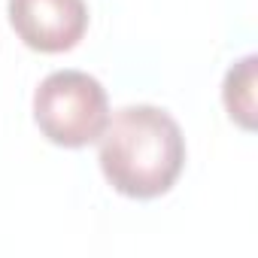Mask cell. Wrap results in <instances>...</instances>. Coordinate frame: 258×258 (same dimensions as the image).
Instances as JSON below:
<instances>
[{"mask_svg": "<svg viewBox=\"0 0 258 258\" xmlns=\"http://www.w3.org/2000/svg\"><path fill=\"white\" fill-rule=\"evenodd\" d=\"M7 13L19 40L46 55L70 52L88 31L85 0H10Z\"/></svg>", "mask_w": 258, "mask_h": 258, "instance_id": "cell-3", "label": "cell"}, {"mask_svg": "<svg viewBox=\"0 0 258 258\" xmlns=\"http://www.w3.org/2000/svg\"><path fill=\"white\" fill-rule=\"evenodd\" d=\"M97 161L118 195L134 201L161 198L176 185L185 167L182 127L161 106H121L97 137Z\"/></svg>", "mask_w": 258, "mask_h": 258, "instance_id": "cell-1", "label": "cell"}, {"mask_svg": "<svg viewBox=\"0 0 258 258\" xmlns=\"http://www.w3.org/2000/svg\"><path fill=\"white\" fill-rule=\"evenodd\" d=\"M34 121L55 146L82 149L97 143L109 121L106 88L85 70H55L34 91Z\"/></svg>", "mask_w": 258, "mask_h": 258, "instance_id": "cell-2", "label": "cell"}, {"mask_svg": "<svg viewBox=\"0 0 258 258\" xmlns=\"http://www.w3.org/2000/svg\"><path fill=\"white\" fill-rule=\"evenodd\" d=\"M255 70H258V58L246 55L240 58L222 82V100L225 109L231 115V121H237L243 131H255Z\"/></svg>", "mask_w": 258, "mask_h": 258, "instance_id": "cell-4", "label": "cell"}]
</instances>
